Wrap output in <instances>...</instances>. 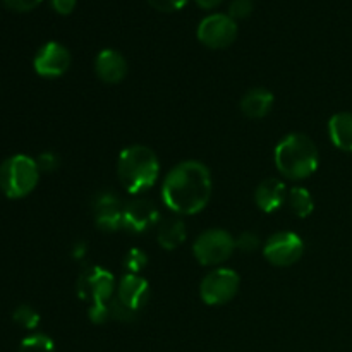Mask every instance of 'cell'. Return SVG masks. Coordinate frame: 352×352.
Listing matches in <instances>:
<instances>
[{
	"mask_svg": "<svg viewBox=\"0 0 352 352\" xmlns=\"http://www.w3.org/2000/svg\"><path fill=\"white\" fill-rule=\"evenodd\" d=\"M212 198V174L201 162L188 160L165 175L162 199L177 215H196Z\"/></svg>",
	"mask_w": 352,
	"mask_h": 352,
	"instance_id": "1",
	"label": "cell"
},
{
	"mask_svg": "<svg viewBox=\"0 0 352 352\" xmlns=\"http://www.w3.org/2000/svg\"><path fill=\"white\" fill-rule=\"evenodd\" d=\"M274 160L278 174L289 181H305L318 168L320 153L311 138L301 133H292L278 141L274 151Z\"/></svg>",
	"mask_w": 352,
	"mask_h": 352,
	"instance_id": "2",
	"label": "cell"
},
{
	"mask_svg": "<svg viewBox=\"0 0 352 352\" xmlns=\"http://www.w3.org/2000/svg\"><path fill=\"white\" fill-rule=\"evenodd\" d=\"M117 175L126 189L131 195H141L155 186L160 175V162L144 144H131L124 148L117 160Z\"/></svg>",
	"mask_w": 352,
	"mask_h": 352,
	"instance_id": "3",
	"label": "cell"
},
{
	"mask_svg": "<svg viewBox=\"0 0 352 352\" xmlns=\"http://www.w3.org/2000/svg\"><path fill=\"white\" fill-rule=\"evenodd\" d=\"M40 181L36 160L28 155H12L0 164V191L10 199L26 198Z\"/></svg>",
	"mask_w": 352,
	"mask_h": 352,
	"instance_id": "4",
	"label": "cell"
},
{
	"mask_svg": "<svg viewBox=\"0 0 352 352\" xmlns=\"http://www.w3.org/2000/svg\"><path fill=\"white\" fill-rule=\"evenodd\" d=\"M236 251V237L223 229H210L199 234L192 244V253L203 267H220Z\"/></svg>",
	"mask_w": 352,
	"mask_h": 352,
	"instance_id": "5",
	"label": "cell"
},
{
	"mask_svg": "<svg viewBox=\"0 0 352 352\" xmlns=\"http://www.w3.org/2000/svg\"><path fill=\"white\" fill-rule=\"evenodd\" d=\"M241 287V278L230 268H215L199 284V298L208 306L227 305L236 298Z\"/></svg>",
	"mask_w": 352,
	"mask_h": 352,
	"instance_id": "6",
	"label": "cell"
},
{
	"mask_svg": "<svg viewBox=\"0 0 352 352\" xmlns=\"http://www.w3.org/2000/svg\"><path fill=\"white\" fill-rule=\"evenodd\" d=\"M199 43L212 50H223L230 47L237 38V23L229 14H210L199 23L198 31Z\"/></svg>",
	"mask_w": 352,
	"mask_h": 352,
	"instance_id": "7",
	"label": "cell"
},
{
	"mask_svg": "<svg viewBox=\"0 0 352 352\" xmlns=\"http://www.w3.org/2000/svg\"><path fill=\"white\" fill-rule=\"evenodd\" d=\"M305 253V241L291 230H282L268 237L263 246V256L274 267H291L298 263Z\"/></svg>",
	"mask_w": 352,
	"mask_h": 352,
	"instance_id": "8",
	"label": "cell"
},
{
	"mask_svg": "<svg viewBox=\"0 0 352 352\" xmlns=\"http://www.w3.org/2000/svg\"><path fill=\"white\" fill-rule=\"evenodd\" d=\"M79 296L82 299H89L91 305H110L113 299V292L117 291L116 278L109 270L100 267H93L82 272L79 278Z\"/></svg>",
	"mask_w": 352,
	"mask_h": 352,
	"instance_id": "9",
	"label": "cell"
},
{
	"mask_svg": "<svg viewBox=\"0 0 352 352\" xmlns=\"http://www.w3.org/2000/svg\"><path fill=\"white\" fill-rule=\"evenodd\" d=\"M33 67L41 78H60L71 67V54L58 41H48L34 55Z\"/></svg>",
	"mask_w": 352,
	"mask_h": 352,
	"instance_id": "10",
	"label": "cell"
},
{
	"mask_svg": "<svg viewBox=\"0 0 352 352\" xmlns=\"http://www.w3.org/2000/svg\"><path fill=\"white\" fill-rule=\"evenodd\" d=\"M160 219L158 208L151 201L143 198H136L124 206L122 227L134 234H143L151 229Z\"/></svg>",
	"mask_w": 352,
	"mask_h": 352,
	"instance_id": "11",
	"label": "cell"
},
{
	"mask_svg": "<svg viewBox=\"0 0 352 352\" xmlns=\"http://www.w3.org/2000/svg\"><path fill=\"white\" fill-rule=\"evenodd\" d=\"M116 299L120 305L126 306L129 311L138 315V311L144 308V305L150 299V285L141 275L126 274L117 285Z\"/></svg>",
	"mask_w": 352,
	"mask_h": 352,
	"instance_id": "12",
	"label": "cell"
},
{
	"mask_svg": "<svg viewBox=\"0 0 352 352\" xmlns=\"http://www.w3.org/2000/svg\"><path fill=\"white\" fill-rule=\"evenodd\" d=\"M93 212H95L96 227L102 232H116L122 227L124 206L112 192H102L96 196Z\"/></svg>",
	"mask_w": 352,
	"mask_h": 352,
	"instance_id": "13",
	"label": "cell"
},
{
	"mask_svg": "<svg viewBox=\"0 0 352 352\" xmlns=\"http://www.w3.org/2000/svg\"><path fill=\"white\" fill-rule=\"evenodd\" d=\"M95 72L105 85H119L127 74V60L120 52L105 48L96 55Z\"/></svg>",
	"mask_w": 352,
	"mask_h": 352,
	"instance_id": "14",
	"label": "cell"
},
{
	"mask_svg": "<svg viewBox=\"0 0 352 352\" xmlns=\"http://www.w3.org/2000/svg\"><path fill=\"white\" fill-rule=\"evenodd\" d=\"M287 188L280 179L268 177L258 184L254 191L256 206L265 213H274L287 201Z\"/></svg>",
	"mask_w": 352,
	"mask_h": 352,
	"instance_id": "15",
	"label": "cell"
},
{
	"mask_svg": "<svg viewBox=\"0 0 352 352\" xmlns=\"http://www.w3.org/2000/svg\"><path fill=\"white\" fill-rule=\"evenodd\" d=\"M274 105V93L267 88H253L241 100V112L248 119H263Z\"/></svg>",
	"mask_w": 352,
	"mask_h": 352,
	"instance_id": "16",
	"label": "cell"
},
{
	"mask_svg": "<svg viewBox=\"0 0 352 352\" xmlns=\"http://www.w3.org/2000/svg\"><path fill=\"white\" fill-rule=\"evenodd\" d=\"M188 237V230H186V223L177 217H168V219L162 220L160 227L157 232V241L164 250L174 251L181 248L186 243Z\"/></svg>",
	"mask_w": 352,
	"mask_h": 352,
	"instance_id": "17",
	"label": "cell"
},
{
	"mask_svg": "<svg viewBox=\"0 0 352 352\" xmlns=\"http://www.w3.org/2000/svg\"><path fill=\"white\" fill-rule=\"evenodd\" d=\"M329 136L333 146L340 151L352 153V113L339 112L330 117Z\"/></svg>",
	"mask_w": 352,
	"mask_h": 352,
	"instance_id": "18",
	"label": "cell"
},
{
	"mask_svg": "<svg viewBox=\"0 0 352 352\" xmlns=\"http://www.w3.org/2000/svg\"><path fill=\"white\" fill-rule=\"evenodd\" d=\"M287 206L291 208V212L294 213L299 219H306L313 213L315 210V201H313V196L309 195L308 189L305 188H292L287 192Z\"/></svg>",
	"mask_w": 352,
	"mask_h": 352,
	"instance_id": "19",
	"label": "cell"
},
{
	"mask_svg": "<svg viewBox=\"0 0 352 352\" xmlns=\"http://www.w3.org/2000/svg\"><path fill=\"white\" fill-rule=\"evenodd\" d=\"M19 352H55V344L45 333H33L23 339Z\"/></svg>",
	"mask_w": 352,
	"mask_h": 352,
	"instance_id": "20",
	"label": "cell"
},
{
	"mask_svg": "<svg viewBox=\"0 0 352 352\" xmlns=\"http://www.w3.org/2000/svg\"><path fill=\"white\" fill-rule=\"evenodd\" d=\"M12 320L14 323H17V325L26 330H34L40 325V315H38L36 309L28 305H21L19 308L14 309Z\"/></svg>",
	"mask_w": 352,
	"mask_h": 352,
	"instance_id": "21",
	"label": "cell"
},
{
	"mask_svg": "<svg viewBox=\"0 0 352 352\" xmlns=\"http://www.w3.org/2000/svg\"><path fill=\"white\" fill-rule=\"evenodd\" d=\"M122 265H124V270H126L127 274L140 275V272L144 270V267L148 265L146 253L141 250H138V248H133V250H129L126 253Z\"/></svg>",
	"mask_w": 352,
	"mask_h": 352,
	"instance_id": "22",
	"label": "cell"
},
{
	"mask_svg": "<svg viewBox=\"0 0 352 352\" xmlns=\"http://www.w3.org/2000/svg\"><path fill=\"white\" fill-rule=\"evenodd\" d=\"M253 0H232L229 6V16L237 23L241 19H248L253 14Z\"/></svg>",
	"mask_w": 352,
	"mask_h": 352,
	"instance_id": "23",
	"label": "cell"
},
{
	"mask_svg": "<svg viewBox=\"0 0 352 352\" xmlns=\"http://www.w3.org/2000/svg\"><path fill=\"white\" fill-rule=\"evenodd\" d=\"M260 237L254 232H243L239 237H236V250L243 253H253L260 246Z\"/></svg>",
	"mask_w": 352,
	"mask_h": 352,
	"instance_id": "24",
	"label": "cell"
},
{
	"mask_svg": "<svg viewBox=\"0 0 352 352\" xmlns=\"http://www.w3.org/2000/svg\"><path fill=\"white\" fill-rule=\"evenodd\" d=\"M3 6L14 12H30V10L36 9L43 0H2Z\"/></svg>",
	"mask_w": 352,
	"mask_h": 352,
	"instance_id": "25",
	"label": "cell"
},
{
	"mask_svg": "<svg viewBox=\"0 0 352 352\" xmlns=\"http://www.w3.org/2000/svg\"><path fill=\"white\" fill-rule=\"evenodd\" d=\"M146 2L160 12H175V10H181L188 3V0H146Z\"/></svg>",
	"mask_w": 352,
	"mask_h": 352,
	"instance_id": "26",
	"label": "cell"
},
{
	"mask_svg": "<svg viewBox=\"0 0 352 352\" xmlns=\"http://www.w3.org/2000/svg\"><path fill=\"white\" fill-rule=\"evenodd\" d=\"M58 157L54 153V151H45L40 157L36 158V165L40 168V172H54L57 170L58 167Z\"/></svg>",
	"mask_w": 352,
	"mask_h": 352,
	"instance_id": "27",
	"label": "cell"
},
{
	"mask_svg": "<svg viewBox=\"0 0 352 352\" xmlns=\"http://www.w3.org/2000/svg\"><path fill=\"white\" fill-rule=\"evenodd\" d=\"M50 3L55 12L60 14V16H69L76 9L78 0H50Z\"/></svg>",
	"mask_w": 352,
	"mask_h": 352,
	"instance_id": "28",
	"label": "cell"
},
{
	"mask_svg": "<svg viewBox=\"0 0 352 352\" xmlns=\"http://www.w3.org/2000/svg\"><path fill=\"white\" fill-rule=\"evenodd\" d=\"M196 3H198V7H201V9H215V7H219L220 3L223 2V0H195Z\"/></svg>",
	"mask_w": 352,
	"mask_h": 352,
	"instance_id": "29",
	"label": "cell"
}]
</instances>
